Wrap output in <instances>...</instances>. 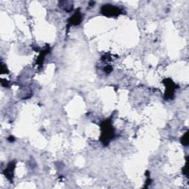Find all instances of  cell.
<instances>
[{
    "label": "cell",
    "instance_id": "6da1fadb",
    "mask_svg": "<svg viewBox=\"0 0 189 189\" xmlns=\"http://www.w3.org/2000/svg\"><path fill=\"white\" fill-rule=\"evenodd\" d=\"M101 135L100 140L104 146H107L110 143V140L114 138V130L112 124V119L106 120L101 124Z\"/></svg>",
    "mask_w": 189,
    "mask_h": 189
},
{
    "label": "cell",
    "instance_id": "7a4b0ae2",
    "mask_svg": "<svg viewBox=\"0 0 189 189\" xmlns=\"http://www.w3.org/2000/svg\"><path fill=\"white\" fill-rule=\"evenodd\" d=\"M101 12L104 16L108 17L118 16L122 13V11L118 7L112 5H104L101 9Z\"/></svg>",
    "mask_w": 189,
    "mask_h": 189
},
{
    "label": "cell",
    "instance_id": "3957f363",
    "mask_svg": "<svg viewBox=\"0 0 189 189\" xmlns=\"http://www.w3.org/2000/svg\"><path fill=\"white\" fill-rule=\"evenodd\" d=\"M163 84L166 87V91L165 92V98L173 99L175 90L177 88V86L170 78H166V79L164 80Z\"/></svg>",
    "mask_w": 189,
    "mask_h": 189
},
{
    "label": "cell",
    "instance_id": "277c9868",
    "mask_svg": "<svg viewBox=\"0 0 189 189\" xmlns=\"http://www.w3.org/2000/svg\"><path fill=\"white\" fill-rule=\"evenodd\" d=\"M14 169H15V163L11 162V163L8 164L7 169L4 171V174H5V177H7V179L8 180H10L11 182H12L13 177V172H14Z\"/></svg>",
    "mask_w": 189,
    "mask_h": 189
},
{
    "label": "cell",
    "instance_id": "5b68a950",
    "mask_svg": "<svg viewBox=\"0 0 189 189\" xmlns=\"http://www.w3.org/2000/svg\"><path fill=\"white\" fill-rule=\"evenodd\" d=\"M82 21V16L81 13H80V11H76L74 13L73 16L70 17V19H69V24H71V25H78Z\"/></svg>",
    "mask_w": 189,
    "mask_h": 189
},
{
    "label": "cell",
    "instance_id": "8992f818",
    "mask_svg": "<svg viewBox=\"0 0 189 189\" xmlns=\"http://www.w3.org/2000/svg\"><path fill=\"white\" fill-rule=\"evenodd\" d=\"M49 47H47V48L44 49L42 52L41 53V54L39 55V58H38V60H37V64H39V66H41V64H43L44 60H45V57L46 55H47V53H49Z\"/></svg>",
    "mask_w": 189,
    "mask_h": 189
},
{
    "label": "cell",
    "instance_id": "52a82bcc",
    "mask_svg": "<svg viewBox=\"0 0 189 189\" xmlns=\"http://www.w3.org/2000/svg\"><path fill=\"white\" fill-rule=\"evenodd\" d=\"M181 143L183 146H188V131H186L184 135H183L182 138H181Z\"/></svg>",
    "mask_w": 189,
    "mask_h": 189
},
{
    "label": "cell",
    "instance_id": "ba28073f",
    "mask_svg": "<svg viewBox=\"0 0 189 189\" xmlns=\"http://www.w3.org/2000/svg\"><path fill=\"white\" fill-rule=\"evenodd\" d=\"M104 71H105V72H106V73H110V72L112 71V67L111 66L106 67H105V69H104Z\"/></svg>",
    "mask_w": 189,
    "mask_h": 189
},
{
    "label": "cell",
    "instance_id": "9c48e42d",
    "mask_svg": "<svg viewBox=\"0 0 189 189\" xmlns=\"http://www.w3.org/2000/svg\"><path fill=\"white\" fill-rule=\"evenodd\" d=\"M183 174L186 175V176L188 177V165H187V163L186 164V165H185V167L183 168Z\"/></svg>",
    "mask_w": 189,
    "mask_h": 189
},
{
    "label": "cell",
    "instance_id": "30bf717a",
    "mask_svg": "<svg viewBox=\"0 0 189 189\" xmlns=\"http://www.w3.org/2000/svg\"><path fill=\"white\" fill-rule=\"evenodd\" d=\"M15 140V139H14V137H12V136H11V137H9V138H8V140H10L11 142H12V141H13V140Z\"/></svg>",
    "mask_w": 189,
    "mask_h": 189
}]
</instances>
